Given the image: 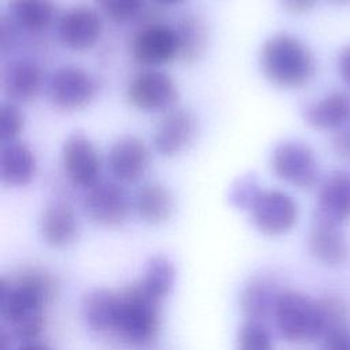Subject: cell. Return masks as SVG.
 Here are the masks:
<instances>
[{"mask_svg":"<svg viewBox=\"0 0 350 350\" xmlns=\"http://www.w3.org/2000/svg\"><path fill=\"white\" fill-rule=\"evenodd\" d=\"M237 350H273L269 329L264 321L245 320L237 331Z\"/></svg>","mask_w":350,"mask_h":350,"instance_id":"cell-27","label":"cell"},{"mask_svg":"<svg viewBox=\"0 0 350 350\" xmlns=\"http://www.w3.org/2000/svg\"><path fill=\"white\" fill-rule=\"evenodd\" d=\"M134 208L144 221L161 224L172 216L175 200L167 186L159 182H149L138 189L134 197Z\"/></svg>","mask_w":350,"mask_h":350,"instance_id":"cell-23","label":"cell"},{"mask_svg":"<svg viewBox=\"0 0 350 350\" xmlns=\"http://www.w3.org/2000/svg\"><path fill=\"white\" fill-rule=\"evenodd\" d=\"M249 212L256 228L269 237L288 232L298 220L295 200L278 189L262 190Z\"/></svg>","mask_w":350,"mask_h":350,"instance_id":"cell-8","label":"cell"},{"mask_svg":"<svg viewBox=\"0 0 350 350\" xmlns=\"http://www.w3.org/2000/svg\"><path fill=\"white\" fill-rule=\"evenodd\" d=\"M37 171V160L33 150L21 141L3 144L0 150V178L11 187L29 185Z\"/></svg>","mask_w":350,"mask_h":350,"instance_id":"cell-21","label":"cell"},{"mask_svg":"<svg viewBox=\"0 0 350 350\" xmlns=\"http://www.w3.org/2000/svg\"><path fill=\"white\" fill-rule=\"evenodd\" d=\"M25 126L22 111L14 103H3L0 108V139L3 144L16 141Z\"/></svg>","mask_w":350,"mask_h":350,"instance_id":"cell-30","label":"cell"},{"mask_svg":"<svg viewBox=\"0 0 350 350\" xmlns=\"http://www.w3.org/2000/svg\"><path fill=\"white\" fill-rule=\"evenodd\" d=\"M283 291L269 276L250 279L241 291L239 308L246 320L264 321L273 316L278 299Z\"/></svg>","mask_w":350,"mask_h":350,"instance_id":"cell-20","label":"cell"},{"mask_svg":"<svg viewBox=\"0 0 350 350\" xmlns=\"http://www.w3.org/2000/svg\"><path fill=\"white\" fill-rule=\"evenodd\" d=\"M119 293L113 332L127 345L141 349L150 346L160 331V305L133 283Z\"/></svg>","mask_w":350,"mask_h":350,"instance_id":"cell-3","label":"cell"},{"mask_svg":"<svg viewBox=\"0 0 350 350\" xmlns=\"http://www.w3.org/2000/svg\"><path fill=\"white\" fill-rule=\"evenodd\" d=\"M18 350H53L49 347L46 343L40 342V340H30V342H23L22 346Z\"/></svg>","mask_w":350,"mask_h":350,"instance_id":"cell-37","label":"cell"},{"mask_svg":"<svg viewBox=\"0 0 350 350\" xmlns=\"http://www.w3.org/2000/svg\"><path fill=\"white\" fill-rule=\"evenodd\" d=\"M336 70L340 79L350 86V45L342 48L336 59Z\"/></svg>","mask_w":350,"mask_h":350,"instance_id":"cell-35","label":"cell"},{"mask_svg":"<svg viewBox=\"0 0 350 350\" xmlns=\"http://www.w3.org/2000/svg\"><path fill=\"white\" fill-rule=\"evenodd\" d=\"M308 250L312 257L328 267L343 264L349 257V242L339 226L314 219L308 232Z\"/></svg>","mask_w":350,"mask_h":350,"instance_id":"cell-19","label":"cell"},{"mask_svg":"<svg viewBox=\"0 0 350 350\" xmlns=\"http://www.w3.org/2000/svg\"><path fill=\"white\" fill-rule=\"evenodd\" d=\"M108 170L119 183H135L141 180L150 165L148 145L135 135L118 138L107 156Z\"/></svg>","mask_w":350,"mask_h":350,"instance_id":"cell-12","label":"cell"},{"mask_svg":"<svg viewBox=\"0 0 350 350\" xmlns=\"http://www.w3.org/2000/svg\"><path fill=\"white\" fill-rule=\"evenodd\" d=\"M40 232L52 247H67L78 239L79 220L75 211L66 202L48 204L40 216Z\"/></svg>","mask_w":350,"mask_h":350,"instance_id":"cell-17","label":"cell"},{"mask_svg":"<svg viewBox=\"0 0 350 350\" xmlns=\"http://www.w3.org/2000/svg\"><path fill=\"white\" fill-rule=\"evenodd\" d=\"M15 27H18V26L15 25V22L11 18L10 19L7 16L1 18V22H0V29H1L0 45H1V52L3 53H7L8 51H11L14 48L15 40H16Z\"/></svg>","mask_w":350,"mask_h":350,"instance_id":"cell-34","label":"cell"},{"mask_svg":"<svg viewBox=\"0 0 350 350\" xmlns=\"http://www.w3.org/2000/svg\"><path fill=\"white\" fill-rule=\"evenodd\" d=\"M317 302L324 321V332L332 327L349 323L347 306L339 297L324 295L320 299H317Z\"/></svg>","mask_w":350,"mask_h":350,"instance_id":"cell-31","label":"cell"},{"mask_svg":"<svg viewBox=\"0 0 350 350\" xmlns=\"http://www.w3.org/2000/svg\"><path fill=\"white\" fill-rule=\"evenodd\" d=\"M332 3H336V4H349L350 0H329Z\"/></svg>","mask_w":350,"mask_h":350,"instance_id":"cell-40","label":"cell"},{"mask_svg":"<svg viewBox=\"0 0 350 350\" xmlns=\"http://www.w3.org/2000/svg\"><path fill=\"white\" fill-rule=\"evenodd\" d=\"M44 85L41 67L27 57L8 62L1 74V88L5 96L15 103L34 100Z\"/></svg>","mask_w":350,"mask_h":350,"instance_id":"cell-16","label":"cell"},{"mask_svg":"<svg viewBox=\"0 0 350 350\" xmlns=\"http://www.w3.org/2000/svg\"><path fill=\"white\" fill-rule=\"evenodd\" d=\"M55 276L44 268H22L0 280V314L10 335L23 342L37 340L45 328V306L57 294Z\"/></svg>","mask_w":350,"mask_h":350,"instance_id":"cell-1","label":"cell"},{"mask_svg":"<svg viewBox=\"0 0 350 350\" xmlns=\"http://www.w3.org/2000/svg\"><path fill=\"white\" fill-rule=\"evenodd\" d=\"M179 41V59L186 63L196 62L205 51L208 41L206 25L196 14H185L174 26Z\"/></svg>","mask_w":350,"mask_h":350,"instance_id":"cell-26","label":"cell"},{"mask_svg":"<svg viewBox=\"0 0 350 350\" xmlns=\"http://www.w3.org/2000/svg\"><path fill=\"white\" fill-rule=\"evenodd\" d=\"M197 119L190 111L172 108L156 124L153 146L163 156H176L193 144L197 137Z\"/></svg>","mask_w":350,"mask_h":350,"instance_id":"cell-13","label":"cell"},{"mask_svg":"<svg viewBox=\"0 0 350 350\" xmlns=\"http://www.w3.org/2000/svg\"><path fill=\"white\" fill-rule=\"evenodd\" d=\"M55 0H10V18L30 33L46 30L55 21Z\"/></svg>","mask_w":350,"mask_h":350,"instance_id":"cell-24","label":"cell"},{"mask_svg":"<svg viewBox=\"0 0 350 350\" xmlns=\"http://www.w3.org/2000/svg\"><path fill=\"white\" fill-rule=\"evenodd\" d=\"M101 12L113 22H129L137 18L144 7L145 0H96Z\"/></svg>","mask_w":350,"mask_h":350,"instance_id":"cell-29","label":"cell"},{"mask_svg":"<svg viewBox=\"0 0 350 350\" xmlns=\"http://www.w3.org/2000/svg\"><path fill=\"white\" fill-rule=\"evenodd\" d=\"M261 187L258 186V182L254 175L247 174L238 180L234 182V185L230 189L228 200L231 205H234L238 209L250 211L258 196L261 194Z\"/></svg>","mask_w":350,"mask_h":350,"instance_id":"cell-28","label":"cell"},{"mask_svg":"<svg viewBox=\"0 0 350 350\" xmlns=\"http://www.w3.org/2000/svg\"><path fill=\"white\" fill-rule=\"evenodd\" d=\"M273 320L280 336L290 343H309L321 339L324 334L317 299L298 291L286 290L280 294Z\"/></svg>","mask_w":350,"mask_h":350,"instance_id":"cell-4","label":"cell"},{"mask_svg":"<svg viewBox=\"0 0 350 350\" xmlns=\"http://www.w3.org/2000/svg\"><path fill=\"white\" fill-rule=\"evenodd\" d=\"M179 92L175 81L165 72L145 70L137 74L127 86L130 104L141 111H170L178 101Z\"/></svg>","mask_w":350,"mask_h":350,"instance_id":"cell-10","label":"cell"},{"mask_svg":"<svg viewBox=\"0 0 350 350\" xmlns=\"http://www.w3.org/2000/svg\"><path fill=\"white\" fill-rule=\"evenodd\" d=\"M119 293L109 288H93L82 298V314L86 324L98 334H112Z\"/></svg>","mask_w":350,"mask_h":350,"instance_id":"cell-22","label":"cell"},{"mask_svg":"<svg viewBox=\"0 0 350 350\" xmlns=\"http://www.w3.org/2000/svg\"><path fill=\"white\" fill-rule=\"evenodd\" d=\"M176 280V268L165 254L152 256L138 282L142 290L156 302L161 304L172 291Z\"/></svg>","mask_w":350,"mask_h":350,"instance_id":"cell-25","label":"cell"},{"mask_svg":"<svg viewBox=\"0 0 350 350\" xmlns=\"http://www.w3.org/2000/svg\"><path fill=\"white\" fill-rule=\"evenodd\" d=\"M62 167L67 179L77 187L88 190L100 180V154L94 144L83 134H72L64 141Z\"/></svg>","mask_w":350,"mask_h":350,"instance_id":"cell-11","label":"cell"},{"mask_svg":"<svg viewBox=\"0 0 350 350\" xmlns=\"http://www.w3.org/2000/svg\"><path fill=\"white\" fill-rule=\"evenodd\" d=\"M280 3L291 14H305L316 5L317 0H280Z\"/></svg>","mask_w":350,"mask_h":350,"instance_id":"cell-36","label":"cell"},{"mask_svg":"<svg viewBox=\"0 0 350 350\" xmlns=\"http://www.w3.org/2000/svg\"><path fill=\"white\" fill-rule=\"evenodd\" d=\"M133 59L142 66L154 67L179 57V41L172 26L150 22L142 25L131 40Z\"/></svg>","mask_w":350,"mask_h":350,"instance_id":"cell-9","label":"cell"},{"mask_svg":"<svg viewBox=\"0 0 350 350\" xmlns=\"http://www.w3.org/2000/svg\"><path fill=\"white\" fill-rule=\"evenodd\" d=\"M103 33L100 15L90 7L75 5L66 10L57 21L60 42L72 51L93 48Z\"/></svg>","mask_w":350,"mask_h":350,"instance_id":"cell-14","label":"cell"},{"mask_svg":"<svg viewBox=\"0 0 350 350\" xmlns=\"http://www.w3.org/2000/svg\"><path fill=\"white\" fill-rule=\"evenodd\" d=\"M321 350H350V323L327 329L321 336Z\"/></svg>","mask_w":350,"mask_h":350,"instance_id":"cell-32","label":"cell"},{"mask_svg":"<svg viewBox=\"0 0 350 350\" xmlns=\"http://www.w3.org/2000/svg\"><path fill=\"white\" fill-rule=\"evenodd\" d=\"M304 119L314 130H340L350 124V92L335 90L310 103Z\"/></svg>","mask_w":350,"mask_h":350,"instance_id":"cell-18","label":"cell"},{"mask_svg":"<svg viewBox=\"0 0 350 350\" xmlns=\"http://www.w3.org/2000/svg\"><path fill=\"white\" fill-rule=\"evenodd\" d=\"M97 92L94 78L77 66H62L48 78L46 96L52 105L63 111L88 107Z\"/></svg>","mask_w":350,"mask_h":350,"instance_id":"cell-6","label":"cell"},{"mask_svg":"<svg viewBox=\"0 0 350 350\" xmlns=\"http://www.w3.org/2000/svg\"><path fill=\"white\" fill-rule=\"evenodd\" d=\"M334 153L346 161H350V124L338 130L331 141Z\"/></svg>","mask_w":350,"mask_h":350,"instance_id":"cell-33","label":"cell"},{"mask_svg":"<svg viewBox=\"0 0 350 350\" xmlns=\"http://www.w3.org/2000/svg\"><path fill=\"white\" fill-rule=\"evenodd\" d=\"M131 200L126 189L111 180H98L86 190L83 211L96 224L103 227H119L130 216Z\"/></svg>","mask_w":350,"mask_h":350,"instance_id":"cell-7","label":"cell"},{"mask_svg":"<svg viewBox=\"0 0 350 350\" xmlns=\"http://www.w3.org/2000/svg\"><path fill=\"white\" fill-rule=\"evenodd\" d=\"M316 220L342 226L350 220V172L335 171L319 187Z\"/></svg>","mask_w":350,"mask_h":350,"instance_id":"cell-15","label":"cell"},{"mask_svg":"<svg viewBox=\"0 0 350 350\" xmlns=\"http://www.w3.org/2000/svg\"><path fill=\"white\" fill-rule=\"evenodd\" d=\"M276 178L301 190L314 187L320 178V168L312 148L301 141H283L278 144L269 159Z\"/></svg>","mask_w":350,"mask_h":350,"instance_id":"cell-5","label":"cell"},{"mask_svg":"<svg viewBox=\"0 0 350 350\" xmlns=\"http://www.w3.org/2000/svg\"><path fill=\"white\" fill-rule=\"evenodd\" d=\"M258 64L267 81L284 89L304 88L316 74V60L309 46L287 33L265 40L258 53Z\"/></svg>","mask_w":350,"mask_h":350,"instance_id":"cell-2","label":"cell"},{"mask_svg":"<svg viewBox=\"0 0 350 350\" xmlns=\"http://www.w3.org/2000/svg\"><path fill=\"white\" fill-rule=\"evenodd\" d=\"M0 339H1L0 349H1V350H11V342H10L11 335H10L5 329H3V331H1V334H0Z\"/></svg>","mask_w":350,"mask_h":350,"instance_id":"cell-38","label":"cell"},{"mask_svg":"<svg viewBox=\"0 0 350 350\" xmlns=\"http://www.w3.org/2000/svg\"><path fill=\"white\" fill-rule=\"evenodd\" d=\"M153 1L157 3V4H160V5H167V7H170V5L180 4V3H183L185 0H153Z\"/></svg>","mask_w":350,"mask_h":350,"instance_id":"cell-39","label":"cell"}]
</instances>
